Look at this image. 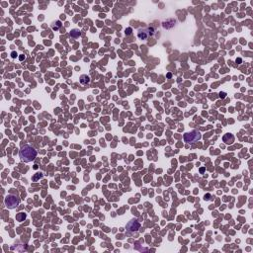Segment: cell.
I'll return each instance as SVG.
<instances>
[{
  "instance_id": "cell-17",
  "label": "cell",
  "mask_w": 253,
  "mask_h": 253,
  "mask_svg": "<svg viewBox=\"0 0 253 253\" xmlns=\"http://www.w3.org/2000/svg\"><path fill=\"white\" fill-rule=\"evenodd\" d=\"M19 59L22 61V60H24L25 59V56H19Z\"/></svg>"
},
{
  "instance_id": "cell-14",
  "label": "cell",
  "mask_w": 253,
  "mask_h": 253,
  "mask_svg": "<svg viewBox=\"0 0 253 253\" xmlns=\"http://www.w3.org/2000/svg\"><path fill=\"white\" fill-rule=\"evenodd\" d=\"M205 200H207V201L212 200V196H211V194H207V195H205Z\"/></svg>"
},
{
  "instance_id": "cell-1",
  "label": "cell",
  "mask_w": 253,
  "mask_h": 253,
  "mask_svg": "<svg viewBox=\"0 0 253 253\" xmlns=\"http://www.w3.org/2000/svg\"><path fill=\"white\" fill-rule=\"evenodd\" d=\"M37 154L38 151L36 150V148H34L32 145H29V144L22 146L19 151V156L24 162H31L35 160V158L37 157Z\"/></svg>"
},
{
  "instance_id": "cell-7",
  "label": "cell",
  "mask_w": 253,
  "mask_h": 253,
  "mask_svg": "<svg viewBox=\"0 0 253 253\" xmlns=\"http://www.w3.org/2000/svg\"><path fill=\"white\" fill-rule=\"evenodd\" d=\"M223 141H224V142L226 143V144H230V143H232L233 141H234V137H233V134H231V133H226V134L224 136Z\"/></svg>"
},
{
  "instance_id": "cell-3",
  "label": "cell",
  "mask_w": 253,
  "mask_h": 253,
  "mask_svg": "<svg viewBox=\"0 0 253 253\" xmlns=\"http://www.w3.org/2000/svg\"><path fill=\"white\" fill-rule=\"evenodd\" d=\"M20 204V198L16 195H12L9 194L7 197L5 198V206L8 209L12 210V209H16Z\"/></svg>"
},
{
  "instance_id": "cell-13",
  "label": "cell",
  "mask_w": 253,
  "mask_h": 253,
  "mask_svg": "<svg viewBox=\"0 0 253 253\" xmlns=\"http://www.w3.org/2000/svg\"><path fill=\"white\" fill-rule=\"evenodd\" d=\"M131 32H132V29L131 27H129V28L126 29V31H125V34H126V36H130L131 34Z\"/></svg>"
},
{
  "instance_id": "cell-11",
  "label": "cell",
  "mask_w": 253,
  "mask_h": 253,
  "mask_svg": "<svg viewBox=\"0 0 253 253\" xmlns=\"http://www.w3.org/2000/svg\"><path fill=\"white\" fill-rule=\"evenodd\" d=\"M26 218V214H24V213H19L18 215L16 216V220L18 221V222H23L24 220Z\"/></svg>"
},
{
  "instance_id": "cell-16",
  "label": "cell",
  "mask_w": 253,
  "mask_h": 253,
  "mask_svg": "<svg viewBox=\"0 0 253 253\" xmlns=\"http://www.w3.org/2000/svg\"><path fill=\"white\" fill-rule=\"evenodd\" d=\"M225 95H226V94H225V92H223V93L221 92V93H220V96H221V98H225Z\"/></svg>"
},
{
  "instance_id": "cell-5",
  "label": "cell",
  "mask_w": 253,
  "mask_h": 253,
  "mask_svg": "<svg viewBox=\"0 0 253 253\" xmlns=\"http://www.w3.org/2000/svg\"><path fill=\"white\" fill-rule=\"evenodd\" d=\"M140 228H141V224L138 222V220H131V221H130L128 223V225H127V227H126L127 232L130 233V234L134 233V232H138Z\"/></svg>"
},
{
  "instance_id": "cell-15",
  "label": "cell",
  "mask_w": 253,
  "mask_h": 253,
  "mask_svg": "<svg viewBox=\"0 0 253 253\" xmlns=\"http://www.w3.org/2000/svg\"><path fill=\"white\" fill-rule=\"evenodd\" d=\"M11 56H12V57H13V58H15V57H16V56H17V54H16V53H15V52H12V54H11Z\"/></svg>"
},
{
  "instance_id": "cell-6",
  "label": "cell",
  "mask_w": 253,
  "mask_h": 253,
  "mask_svg": "<svg viewBox=\"0 0 253 253\" xmlns=\"http://www.w3.org/2000/svg\"><path fill=\"white\" fill-rule=\"evenodd\" d=\"M175 24H176V20H174V19H168V20H166V21H164L162 23V27L164 29H171L175 26Z\"/></svg>"
},
{
  "instance_id": "cell-4",
  "label": "cell",
  "mask_w": 253,
  "mask_h": 253,
  "mask_svg": "<svg viewBox=\"0 0 253 253\" xmlns=\"http://www.w3.org/2000/svg\"><path fill=\"white\" fill-rule=\"evenodd\" d=\"M155 33V29L153 27H147V28L141 29L138 32V38L140 40H147L149 37L153 36Z\"/></svg>"
},
{
  "instance_id": "cell-12",
  "label": "cell",
  "mask_w": 253,
  "mask_h": 253,
  "mask_svg": "<svg viewBox=\"0 0 253 253\" xmlns=\"http://www.w3.org/2000/svg\"><path fill=\"white\" fill-rule=\"evenodd\" d=\"M60 27H61V22L60 21H56V25L53 26V30H58Z\"/></svg>"
},
{
  "instance_id": "cell-9",
  "label": "cell",
  "mask_w": 253,
  "mask_h": 253,
  "mask_svg": "<svg viewBox=\"0 0 253 253\" xmlns=\"http://www.w3.org/2000/svg\"><path fill=\"white\" fill-rule=\"evenodd\" d=\"M90 82V77L88 75L83 74L80 76V83L82 85H87Z\"/></svg>"
},
{
  "instance_id": "cell-18",
  "label": "cell",
  "mask_w": 253,
  "mask_h": 253,
  "mask_svg": "<svg viewBox=\"0 0 253 253\" xmlns=\"http://www.w3.org/2000/svg\"><path fill=\"white\" fill-rule=\"evenodd\" d=\"M237 62H238V64H239V63L241 62V58H237V59H236V63H237Z\"/></svg>"
},
{
  "instance_id": "cell-10",
  "label": "cell",
  "mask_w": 253,
  "mask_h": 253,
  "mask_svg": "<svg viewBox=\"0 0 253 253\" xmlns=\"http://www.w3.org/2000/svg\"><path fill=\"white\" fill-rule=\"evenodd\" d=\"M43 176H44V174H43L42 172H38V173H36V174L33 176L32 180H33L34 182H37L38 180H40V179L43 178Z\"/></svg>"
},
{
  "instance_id": "cell-8",
  "label": "cell",
  "mask_w": 253,
  "mask_h": 253,
  "mask_svg": "<svg viewBox=\"0 0 253 253\" xmlns=\"http://www.w3.org/2000/svg\"><path fill=\"white\" fill-rule=\"evenodd\" d=\"M80 36H81L80 30H78V29H73V30H71V32H70V38H72V39H77V38H79Z\"/></svg>"
},
{
  "instance_id": "cell-2",
  "label": "cell",
  "mask_w": 253,
  "mask_h": 253,
  "mask_svg": "<svg viewBox=\"0 0 253 253\" xmlns=\"http://www.w3.org/2000/svg\"><path fill=\"white\" fill-rule=\"evenodd\" d=\"M202 139V134L199 131H192L184 133V141L187 143H195Z\"/></svg>"
}]
</instances>
